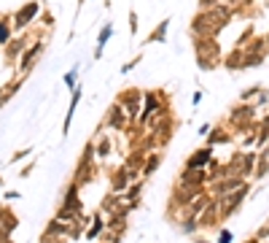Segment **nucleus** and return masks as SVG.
<instances>
[{
    "label": "nucleus",
    "instance_id": "1",
    "mask_svg": "<svg viewBox=\"0 0 269 243\" xmlns=\"http://www.w3.org/2000/svg\"><path fill=\"white\" fill-rule=\"evenodd\" d=\"M245 198H248V184H242L240 189H234V192L224 195V198H218V214H221V219L232 216L234 211L242 206V200H245Z\"/></svg>",
    "mask_w": 269,
    "mask_h": 243
},
{
    "label": "nucleus",
    "instance_id": "2",
    "mask_svg": "<svg viewBox=\"0 0 269 243\" xmlns=\"http://www.w3.org/2000/svg\"><path fill=\"white\" fill-rule=\"evenodd\" d=\"M245 181H242V176H229V178H221L218 184H213V198H224V195L229 192H234V189H240Z\"/></svg>",
    "mask_w": 269,
    "mask_h": 243
},
{
    "label": "nucleus",
    "instance_id": "3",
    "mask_svg": "<svg viewBox=\"0 0 269 243\" xmlns=\"http://www.w3.org/2000/svg\"><path fill=\"white\" fill-rule=\"evenodd\" d=\"M210 157H213V149H202V152H196L188 157V162H186V168H205V165H210Z\"/></svg>",
    "mask_w": 269,
    "mask_h": 243
},
{
    "label": "nucleus",
    "instance_id": "4",
    "mask_svg": "<svg viewBox=\"0 0 269 243\" xmlns=\"http://www.w3.org/2000/svg\"><path fill=\"white\" fill-rule=\"evenodd\" d=\"M226 68H229V70H242V68H245V52L240 49V52H232V54H229V57H226Z\"/></svg>",
    "mask_w": 269,
    "mask_h": 243
},
{
    "label": "nucleus",
    "instance_id": "5",
    "mask_svg": "<svg viewBox=\"0 0 269 243\" xmlns=\"http://www.w3.org/2000/svg\"><path fill=\"white\" fill-rule=\"evenodd\" d=\"M35 11H38V6H35V3H33V6H27L25 11H19V14H17V25H27L30 17H33Z\"/></svg>",
    "mask_w": 269,
    "mask_h": 243
},
{
    "label": "nucleus",
    "instance_id": "6",
    "mask_svg": "<svg viewBox=\"0 0 269 243\" xmlns=\"http://www.w3.org/2000/svg\"><path fill=\"white\" fill-rule=\"evenodd\" d=\"M110 33H113V27H110V25H108V27H102V33H100V41H97L100 46H97V52H94V57H100V54H102V46H105V43H108V38H110Z\"/></svg>",
    "mask_w": 269,
    "mask_h": 243
},
{
    "label": "nucleus",
    "instance_id": "7",
    "mask_svg": "<svg viewBox=\"0 0 269 243\" xmlns=\"http://www.w3.org/2000/svg\"><path fill=\"white\" fill-rule=\"evenodd\" d=\"M38 52H41V43H35V46H33V49H30V52L25 54V57H22V68H25V70H27V68H30V60H33V57H35V54H38Z\"/></svg>",
    "mask_w": 269,
    "mask_h": 243
},
{
    "label": "nucleus",
    "instance_id": "8",
    "mask_svg": "<svg viewBox=\"0 0 269 243\" xmlns=\"http://www.w3.org/2000/svg\"><path fill=\"white\" fill-rule=\"evenodd\" d=\"M156 165H159V157H154V160H148V162H146V170H143V173H146V176H151Z\"/></svg>",
    "mask_w": 269,
    "mask_h": 243
},
{
    "label": "nucleus",
    "instance_id": "9",
    "mask_svg": "<svg viewBox=\"0 0 269 243\" xmlns=\"http://www.w3.org/2000/svg\"><path fill=\"white\" fill-rule=\"evenodd\" d=\"M164 30H167V22H162L159 30H156V33L151 35V41H162V38H164Z\"/></svg>",
    "mask_w": 269,
    "mask_h": 243
},
{
    "label": "nucleus",
    "instance_id": "10",
    "mask_svg": "<svg viewBox=\"0 0 269 243\" xmlns=\"http://www.w3.org/2000/svg\"><path fill=\"white\" fill-rule=\"evenodd\" d=\"M234 240V235L229 232V230H221V235H218V243H232Z\"/></svg>",
    "mask_w": 269,
    "mask_h": 243
},
{
    "label": "nucleus",
    "instance_id": "11",
    "mask_svg": "<svg viewBox=\"0 0 269 243\" xmlns=\"http://www.w3.org/2000/svg\"><path fill=\"white\" fill-rule=\"evenodd\" d=\"M253 95H261V87H250V89H245V92H242V100H250Z\"/></svg>",
    "mask_w": 269,
    "mask_h": 243
},
{
    "label": "nucleus",
    "instance_id": "12",
    "mask_svg": "<svg viewBox=\"0 0 269 243\" xmlns=\"http://www.w3.org/2000/svg\"><path fill=\"white\" fill-rule=\"evenodd\" d=\"M100 230H102V222L97 219V222H94V227L89 230V235H86V238H97V232H100Z\"/></svg>",
    "mask_w": 269,
    "mask_h": 243
},
{
    "label": "nucleus",
    "instance_id": "13",
    "mask_svg": "<svg viewBox=\"0 0 269 243\" xmlns=\"http://www.w3.org/2000/svg\"><path fill=\"white\" fill-rule=\"evenodd\" d=\"M108 152H110V140H102L100 149H97V154H108Z\"/></svg>",
    "mask_w": 269,
    "mask_h": 243
},
{
    "label": "nucleus",
    "instance_id": "14",
    "mask_svg": "<svg viewBox=\"0 0 269 243\" xmlns=\"http://www.w3.org/2000/svg\"><path fill=\"white\" fill-rule=\"evenodd\" d=\"M6 38H9V27L0 25V43H6Z\"/></svg>",
    "mask_w": 269,
    "mask_h": 243
},
{
    "label": "nucleus",
    "instance_id": "15",
    "mask_svg": "<svg viewBox=\"0 0 269 243\" xmlns=\"http://www.w3.org/2000/svg\"><path fill=\"white\" fill-rule=\"evenodd\" d=\"M73 81H76V70H70V73L65 76V84H68V87H73Z\"/></svg>",
    "mask_w": 269,
    "mask_h": 243
},
{
    "label": "nucleus",
    "instance_id": "16",
    "mask_svg": "<svg viewBox=\"0 0 269 243\" xmlns=\"http://www.w3.org/2000/svg\"><path fill=\"white\" fill-rule=\"evenodd\" d=\"M210 130H213V124H202V127H199V135H210Z\"/></svg>",
    "mask_w": 269,
    "mask_h": 243
},
{
    "label": "nucleus",
    "instance_id": "17",
    "mask_svg": "<svg viewBox=\"0 0 269 243\" xmlns=\"http://www.w3.org/2000/svg\"><path fill=\"white\" fill-rule=\"evenodd\" d=\"M264 43H266V52H269V33L264 35Z\"/></svg>",
    "mask_w": 269,
    "mask_h": 243
},
{
    "label": "nucleus",
    "instance_id": "18",
    "mask_svg": "<svg viewBox=\"0 0 269 243\" xmlns=\"http://www.w3.org/2000/svg\"><path fill=\"white\" fill-rule=\"evenodd\" d=\"M266 3H269V0H266Z\"/></svg>",
    "mask_w": 269,
    "mask_h": 243
}]
</instances>
